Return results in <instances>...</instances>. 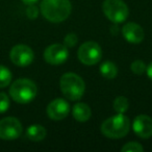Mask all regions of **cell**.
Here are the masks:
<instances>
[{
  "label": "cell",
  "mask_w": 152,
  "mask_h": 152,
  "mask_svg": "<svg viewBox=\"0 0 152 152\" xmlns=\"http://www.w3.org/2000/svg\"><path fill=\"white\" fill-rule=\"evenodd\" d=\"M70 113V105L67 100L56 98L47 106V115L51 120L59 121L65 119Z\"/></svg>",
  "instance_id": "10"
},
{
  "label": "cell",
  "mask_w": 152,
  "mask_h": 152,
  "mask_svg": "<svg viewBox=\"0 0 152 152\" xmlns=\"http://www.w3.org/2000/svg\"><path fill=\"white\" fill-rule=\"evenodd\" d=\"M22 124L15 117H7L0 120V139L13 141L21 135Z\"/></svg>",
  "instance_id": "7"
},
{
  "label": "cell",
  "mask_w": 152,
  "mask_h": 152,
  "mask_svg": "<svg viewBox=\"0 0 152 152\" xmlns=\"http://www.w3.org/2000/svg\"><path fill=\"white\" fill-rule=\"evenodd\" d=\"M68 47L61 44H52L44 51V59L50 65H61L68 59Z\"/></svg>",
  "instance_id": "9"
},
{
  "label": "cell",
  "mask_w": 152,
  "mask_h": 152,
  "mask_svg": "<svg viewBox=\"0 0 152 152\" xmlns=\"http://www.w3.org/2000/svg\"><path fill=\"white\" fill-rule=\"evenodd\" d=\"M26 15H27V17L29 18V19H31V20L36 19L39 15L38 7L34 4H28V7H27V10H26Z\"/></svg>",
  "instance_id": "22"
},
{
  "label": "cell",
  "mask_w": 152,
  "mask_h": 152,
  "mask_svg": "<svg viewBox=\"0 0 152 152\" xmlns=\"http://www.w3.org/2000/svg\"><path fill=\"white\" fill-rule=\"evenodd\" d=\"M10 107V98L7 94L1 92L0 93V114L5 113Z\"/></svg>",
  "instance_id": "20"
},
{
  "label": "cell",
  "mask_w": 152,
  "mask_h": 152,
  "mask_svg": "<svg viewBox=\"0 0 152 152\" xmlns=\"http://www.w3.org/2000/svg\"><path fill=\"white\" fill-rule=\"evenodd\" d=\"M122 34L125 40L131 44H139L144 40L145 37L143 28L134 22L125 24L122 28Z\"/></svg>",
  "instance_id": "12"
},
{
  "label": "cell",
  "mask_w": 152,
  "mask_h": 152,
  "mask_svg": "<svg viewBox=\"0 0 152 152\" xmlns=\"http://www.w3.org/2000/svg\"><path fill=\"white\" fill-rule=\"evenodd\" d=\"M38 0H22V2H24L25 4H34Z\"/></svg>",
  "instance_id": "24"
},
{
  "label": "cell",
  "mask_w": 152,
  "mask_h": 152,
  "mask_svg": "<svg viewBox=\"0 0 152 152\" xmlns=\"http://www.w3.org/2000/svg\"><path fill=\"white\" fill-rule=\"evenodd\" d=\"M78 42V38L75 34H68L64 39V44L67 47H74Z\"/></svg>",
  "instance_id": "21"
},
{
  "label": "cell",
  "mask_w": 152,
  "mask_h": 152,
  "mask_svg": "<svg viewBox=\"0 0 152 152\" xmlns=\"http://www.w3.org/2000/svg\"><path fill=\"white\" fill-rule=\"evenodd\" d=\"M12 72L10 71L9 68L4 67V66L0 65V89L7 88L10 86L12 81Z\"/></svg>",
  "instance_id": "16"
},
{
  "label": "cell",
  "mask_w": 152,
  "mask_h": 152,
  "mask_svg": "<svg viewBox=\"0 0 152 152\" xmlns=\"http://www.w3.org/2000/svg\"><path fill=\"white\" fill-rule=\"evenodd\" d=\"M100 73L106 79H114L118 74V68L113 61H106L100 66Z\"/></svg>",
  "instance_id": "15"
},
{
  "label": "cell",
  "mask_w": 152,
  "mask_h": 152,
  "mask_svg": "<svg viewBox=\"0 0 152 152\" xmlns=\"http://www.w3.org/2000/svg\"><path fill=\"white\" fill-rule=\"evenodd\" d=\"M132 128L140 137L149 139L152 137V118L147 115H139L133 120Z\"/></svg>",
  "instance_id": "11"
},
{
  "label": "cell",
  "mask_w": 152,
  "mask_h": 152,
  "mask_svg": "<svg viewBox=\"0 0 152 152\" xmlns=\"http://www.w3.org/2000/svg\"><path fill=\"white\" fill-rule=\"evenodd\" d=\"M78 59L87 66H93L97 64L102 57L101 47L96 42H86L80 45L77 52Z\"/></svg>",
  "instance_id": "6"
},
{
  "label": "cell",
  "mask_w": 152,
  "mask_h": 152,
  "mask_svg": "<svg viewBox=\"0 0 152 152\" xmlns=\"http://www.w3.org/2000/svg\"><path fill=\"white\" fill-rule=\"evenodd\" d=\"M130 123L125 115L118 114L107 118L101 124V132L108 139H122L128 133Z\"/></svg>",
  "instance_id": "4"
},
{
  "label": "cell",
  "mask_w": 152,
  "mask_h": 152,
  "mask_svg": "<svg viewBox=\"0 0 152 152\" xmlns=\"http://www.w3.org/2000/svg\"><path fill=\"white\" fill-rule=\"evenodd\" d=\"M72 114L76 121L78 122H87L90 118H91V108L88 104L83 103V102H78L73 106L72 110Z\"/></svg>",
  "instance_id": "13"
},
{
  "label": "cell",
  "mask_w": 152,
  "mask_h": 152,
  "mask_svg": "<svg viewBox=\"0 0 152 152\" xmlns=\"http://www.w3.org/2000/svg\"><path fill=\"white\" fill-rule=\"evenodd\" d=\"M10 57L13 64L19 67H26L34 61V54L29 46L24 44H18L12 48Z\"/></svg>",
  "instance_id": "8"
},
{
  "label": "cell",
  "mask_w": 152,
  "mask_h": 152,
  "mask_svg": "<svg viewBox=\"0 0 152 152\" xmlns=\"http://www.w3.org/2000/svg\"><path fill=\"white\" fill-rule=\"evenodd\" d=\"M59 88L66 98L72 101H77L83 96L86 85L80 76L72 72L65 73L61 77Z\"/></svg>",
  "instance_id": "2"
},
{
  "label": "cell",
  "mask_w": 152,
  "mask_h": 152,
  "mask_svg": "<svg viewBox=\"0 0 152 152\" xmlns=\"http://www.w3.org/2000/svg\"><path fill=\"white\" fill-rule=\"evenodd\" d=\"M71 10L69 0H42L41 2V13L52 23H61L68 19Z\"/></svg>",
  "instance_id": "1"
},
{
  "label": "cell",
  "mask_w": 152,
  "mask_h": 152,
  "mask_svg": "<svg viewBox=\"0 0 152 152\" xmlns=\"http://www.w3.org/2000/svg\"><path fill=\"white\" fill-rule=\"evenodd\" d=\"M129 107L128 99L124 96H119L114 101V110L118 114H124Z\"/></svg>",
  "instance_id": "17"
},
{
  "label": "cell",
  "mask_w": 152,
  "mask_h": 152,
  "mask_svg": "<svg viewBox=\"0 0 152 152\" xmlns=\"http://www.w3.org/2000/svg\"><path fill=\"white\" fill-rule=\"evenodd\" d=\"M146 72H147L148 77H149V78L152 80V63L147 67V69H146Z\"/></svg>",
  "instance_id": "23"
},
{
  "label": "cell",
  "mask_w": 152,
  "mask_h": 152,
  "mask_svg": "<svg viewBox=\"0 0 152 152\" xmlns=\"http://www.w3.org/2000/svg\"><path fill=\"white\" fill-rule=\"evenodd\" d=\"M47 131L44 126L40 124H34L30 125L26 130V135L30 141L34 142H40L46 137Z\"/></svg>",
  "instance_id": "14"
},
{
  "label": "cell",
  "mask_w": 152,
  "mask_h": 152,
  "mask_svg": "<svg viewBox=\"0 0 152 152\" xmlns=\"http://www.w3.org/2000/svg\"><path fill=\"white\" fill-rule=\"evenodd\" d=\"M144 150L143 146L140 143L137 142H129V143L125 144L122 147L121 151L122 152H142Z\"/></svg>",
  "instance_id": "19"
},
{
  "label": "cell",
  "mask_w": 152,
  "mask_h": 152,
  "mask_svg": "<svg viewBox=\"0 0 152 152\" xmlns=\"http://www.w3.org/2000/svg\"><path fill=\"white\" fill-rule=\"evenodd\" d=\"M38 94L37 85L27 78H20L15 80L10 88V95L17 103L25 104L36 98Z\"/></svg>",
  "instance_id": "3"
},
{
  "label": "cell",
  "mask_w": 152,
  "mask_h": 152,
  "mask_svg": "<svg viewBox=\"0 0 152 152\" xmlns=\"http://www.w3.org/2000/svg\"><path fill=\"white\" fill-rule=\"evenodd\" d=\"M130 69H131V71L134 74H137V75H142V74H144L146 72L147 66L145 65V63H144L143 61L137 59V61H134L131 64Z\"/></svg>",
  "instance_id": "18"
},
{
  "label": "cell",
  "mask_w": 152,
  "mask_h": 152,
  "mask_svg": "<svg viewBox=\"0 0 152 152\" xmlns=\"http://www.w3.org/2000/svg\"><path fill=\"white\" fill-rule=\"evenodd\" d=\"M102 11L110 21L116 24L124 22L129 15L128 7L122 0H105L102 4Z\"/></svg>",
  "instance_id": "5"
}]
</instances>
